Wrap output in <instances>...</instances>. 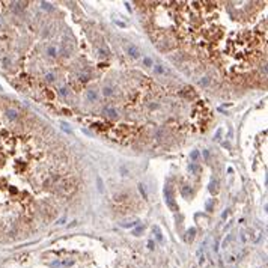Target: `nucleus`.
<instances>
[{
  "label": "nucleus",
  "mask_w": 268,
  "mask_h": 268,
  "mask_svg": "<svg viewBox=\"0 0 268 268\" xmlns=\"http://www.w3.org/2000/svg\"><path fill=\"white\" fill-rule=\"evenodd\" d=\"M79 187V181L75 179L74 176L71 178H66V179H63L59 185H57V193L59 194H63V196H71L75 190Z\"/></svg>",
  "instance_id": "nucleus-1"
},
{
  "label": "nucleus",
  "mask_w": 268,
  "mask_h": 268,
  "mask_svg": "<svg viewBox=\"0 0 268 268\" xmlns=\"http://www.w3.org/2000/svg\"><path fill=\"white\" fill-rule=\"evenodd\" d=\"M164 196H166V203H167V207L172 211H178V205H176L175 200H173V191H172V187L170 185H166V188H164Z\"/></svg>",
  "instance_id": "nucleus-2"
},
{
  "label": "nucleus",
  "mask_w": 268,
  "mask_h": 268,
  "mask_svg": "<svg viewBox=\"0 0 268 268\" xmlns=\"http://www.w3.org/2000/svg\"><path fill=\"white\" fill-rule=\"evenodd\" d=\"M125 48H126V53H128V56H131L133 59L140 57V48H139L137 45H134V44H128Z\"/></svg>",
  "instance_id": "nucleus-3"
},
{
  "label": "nucleus",
  "mask_w": 268,
  "mask_h": 268,
  "mask_svg": "<svg viewBox=\"0 0 268 268\" xmlns=\"http://www.w3.org/2000/svg\"><path fill=\"white\" fill-rule=\"evenodd\" d=\"M103 113L106 114L107 118H110V119H116V118H118V110L113 109V107H106V109L103 110Z\"/></svg>",
  "instance_id": "nucleus-4"
},
{
  "label": "nucleus",
  "mask_w": 268,
  "mask_h": 268,
  "mask_svg": "<svg viewBox=\"0 0 268 268\" xmlns=\"http://www.w3.org/2000/svg\"><path fill=\"white\" fill-rule=\"evenodd\" d=\"M86 98H87V101H96L98 99V94H96L95 89H87Z\"/></svg>",
  "instance_id": "nucleus-5"
},
{
  "label": "nucleus",
  "mask_w": 268,
  "mask_h": 268,
  "mask_svg": "<svg viewBox=\"0 0 268 268\" xmlns=\"http://www.w3.org/2000/svg\"><path fill=\"white\" fill-rule=\"evenodd\" d=\"M181 194H182L184 197H190L191 194H193V190H191V187H190V185H187V184H185V185H182V187H181Z\"/></svg>",
  "instance_id": "nucleus-6"
},
{
  "label": "nucleus",
  "mask_w": 268,
  "mask_h": 268,
  "mask_svg": "<svg viewBox=\"0 0 268 268\" xmlns=\"http://www.w3.org/2000/svg\"><path fill=\"white\" fill-rule=\"evenodd\" d=\"M209 193L211 194H217L219 193V181L217 179H212L211 184H209Z\"/></svg>",
  "instance_id": "nucleus-7"
},
{
  "label": "nucleus",
  "mask_w": 268,
  "mask_h": 268,
  "mask_svg": "<svg viewBox=\"0 0 268 268\" xmlns=\"http://www.w3.org/2000/svg\"><path fill=\"white\" fill-rule=\"evenodd\" d=\"M188 170H190L191 173H194V175H199V173H200V170H202V167H200L199 164H196V163H190Z\"/></svg>",
  "instance_id": "nucleus-8"
},
{
  "label": "nucleus",
  "mask_w": 268,
  "mask_h": 268,
  "mask_svg": "<svg viewBox=\"0 0 268 268\" xmlns=\"http://www.w3.org/2000/svg\"><path fill=\"white\" fill-rule=\"evenodd\" d=\"M45 53H47V56H48V57H53V59H54V57H57V54H59V53H57V48H56V47H53V45H51V47H48Z\"/></svg>",
  "instance_id": "nucleus-9"
},
{
  "label": "nucleus",
  "mask_w": 268,
  "mask_h": 268,
  "mask_svg": "<svg viewBox=\"0 0 268 268\" xmlns=\"http://www.w3.org/2000/svg\"><path fill=\"white\" fill-rule=\"evenodd\" d=\"M69 265H72V261H62V262H54V264H51L53 268H63V267H69Z\"/></svg>",
  "instance_id": "nucleus-10"
},
{
  "label": "nucleus",
  "mask_w": 268,
  "mask_h": 268,
  "mask_svg": "<svg viewBox=\"0 0 268 268\" xmlns=\"http://www.w3.org/2000/svg\"><path fill=\"white\" fill-rule=\"evenodd\" d=\"M154 72L155 74H158V75H166V68L163 66V65H154Z\"/></svg>",
  "instance_id": "nucleus-11"
},
{
  "label": "nucleus",
  "mask_w": 268,
  "mask_h": 268,
  "mask_svg": "<svg viewBox=\"0 0 268 268\" xmlns=\"http://www.w3.org/2000/svg\"><path fill=\"white\" fill-rule=\"evenodd\" d=\"M199 157H200V152H199L197 149H194V151L190 152V160H191V161H197Z\"/></svg>",
  "instance_id": "nucleus-12"
},
{
  "label": "nucleus",
  "mask_w": 268,
  "mask_h": 268,
  "mask_svg": "<svg viewBox=\"0 0 268 268\" xmlns=\"http://www.w3.org/2000/svg\"><path fill=\"white\" fill-rule=\"evenodd\" d=\"M96 185H98L99 193H104V185H103V179H101V176H96Z\"/></svg>",
  "instance_id": "nucleus-13"
},
{
  "label": "nucleus",
  "mask_w": 268,
  "mask_h": 268,
  "mask_svg": "<svg viewBox=\"0 0 268 268\" xmlns=\"http://www.w3.org/2000/svg\"><path fill=\"white\" fill-rule=\"evenodd\" d=\"M188 235H187V241H193V238H194V234H196V229L194 227H191L190 231L187 232Z\"/></svg>",
  "instance_id": "nucleus-14"
},
{
  "label": "nucleus",
  "mask_w": 268,
  "mask_h": 268,
  "mask_svg": "<svg viewBox=\"0 0 268 268\" xmlns=\"http://www.w3.org/2000/svg\"><path fill=\"white\" fill-rule=\"evenodd\" d=\"M154 232H155L157 239H158V241H163V235H161V231H160V227H158V226H154Z\"/></svg>",
  "instance_id": "nucleus-15"
},
{
  "label": "nucleus",
  "mask_w": 268,
  "mask_h": 268,
  "mask_svg": "<svg viewBox=\"0 0 268 268\" xmlns=\"http://www.w3.org/2000/svg\"><path fill=\"white\" fill-rule=\"evenodd\" d=\"M139 191H140V193H142L143 199H148V194H146V188H145V185H143V184H139Z\"/></svg>",
  "instance_id": "nucleus-16"
},
{
  "label": "nucleus",
  "mask_w": 268,
  "mask_h": 268,
  "mask_svg": "<svg viewBox=\"0 0 268 268\" xmlns=\"http://www.w3.org/2000/svg\"><path fill=\"white\" fill-rule=\"evenodd\" d=\"M54 80H56V75H54V74H51V72H50V74H45V81L53 83Z\"/></svg>",
  "instance_id": "nucleus-17"
},
{
  "label": "nucleus",
  "mask_w": 268,
  "mask_h": 268,
  "mask_svg": "<svg viewBox=\"0 0 268 268\" xmlns=\"http://www.w3.org/2000/svg\"><path fill=\"white\" fill-rule=\"evenodd\" d=\"M232 239H234V235H232V234H231V235H227V238H224V241H223V247L226 249V247L229 246V242H231Z\"/></svg>",
  "instance_id": "nucleus-18"
},
{
  "label": "nucleus",
  "mask_w": 268,
  "mask_h": 268,
  "mask_svg": "<svg viewBox=\"0 0 268 268\" xmlns=\"http://www.w3.org/2000/svg\"><path fill=\"white\" fill-rule=\"evenodd\" d=\"M103 94H104V96L113 95V87H104V89H103Z\"/></svg>",
  "instance_id": "nucleus-19"
},
{
  "label": "nucleus",
  "mask_w": 268,
  "mask_h": 268,
  "mask_svg": "<svg viewBox=\"0 0 268 268\" xmlns=\"http://www.w3.org/2000/svg\"><path fill=\"white\" fill-rule=\"evenodd\" d=\"M89 79H91V75H89L87 72H83V74H80V77H79V80H80V81H87Z\"/></svg>",
  "instance_id": "nucleus-20"
},
{
  "label": "nucleus",
  "mask_w": 268,
  "mask_h": 268,
  "mask_svg": "<svg viewBox=\"0 0 268 268\" xmlns=\"http://www.w3.org/2000/svg\"><path fill=\"white\" fill-rule=\"evenodd\" d=\"M59 94H60L62 96H68V95H69V91H68L66 87H60V89H59Z\"/></svg>",
  "instance_id": "nucleus-21"
},
{
  "label": "nucleus",
  "mask_w": 268,
  "mask_h": 268,
  "mask_svg": "<svg viewBox=\"0 0 268 268\" xmlns=\"http://www.w3.org/2000/svg\"><path fill=\"white\" fill-rule=\"evenodd\" d=\"M202 154H203V157H205V160H207V161H211V154H209V151L203 149V151H202Z\"/></svg>",
  "instance_id": "nucleus-22"
},
{
  "label": "nucleus",
  "mask_w": 268,
  "mask_h": 268,
  "mask_svg": "<svg viewBox=\"0 0 268 268\" xmlns=\"http://www.w3.org/2000/svg\"><path fill=\"white\" fill-rule=\"evenodd\" d=\"M143 63H145L146 66H152V65H154V62H152V59H149V57H145V59H143Z\"/></svg>",
  "instance_id": "nucleus-23"
},
{
  "label": "nucleus",
  "mask_w": 268,
  "mask_h": 268,
  "mask_svg": "<svg viewBox=\"0 0 268 268\" xmlns=\"http://www.w3.org/2000/svg\"><path fill=\"white\" fill-rule=\"evenodd\" d=\"M140 232H143V226H139L137 229H134V231H133L134 235H140Z\"/></svg>",
  "instance_id": "nucleus-24"
},
{
  "label": "nucleus",
  "mask_w": 268,
  "mask_h": 268,
  "mask_svg": "<svg viewBox=\"0 0 268 268\" xmlns=\"http://www.w3.org/2000/svg\"><path fill=\"white\" fill-rule=\"evenodd\" d=\"M220 136H222V128H220V130H217V134H215V137H214L215 142H219V140H220Z\"/></svg>",
  "instance_id": "nucleus-25"
},
{
  "label": "nucleus",
  "mask_w": 268,
  "mask_h": 268,
  "mask_svg": "<svg viewBox=\"0 0 268 268\" xmlns=\"http://www.w3.org/2000/svg\"><path fill=\"white\" fill-rule=\"evenodd\" d=\"M41 8H42V9H47V11H48V9H51L50 3H45V2H42V3H41Z\"/></svg>",
  "instance_id": "nucleus-26"
},
{
  "label": "nucleus",
  "mask_w": 268,
  "mask_h": 268,
  "mask_svg": "<svg viewBox=\"0 0 268 268\" xmlns=\"http://www.w3.org/2000/svg\"><path fill=\"white\" fill-rule=\"evenodd\" d=\"M207 208H208V211H212V202H211V200L207 203Z\"/></svg>",
  "instance_id": "nucleus-27"
},
{
  "label": "nucleus",
  "mask_w": 268,
  "mask_h": 268,
  "mask_svg": "<svg viewBox=\"0 0 268 268\" xmlns=\"http://www.w3.org/2000/svg\"><path fill=\"white\" fill-rule=\"evenodd\" d=\"M200 84H203V86H205V84H208V79H203V80H200Z\"/></svg>",
  "instance_id": "nucleus-28"
},
{
  "label": "nucleus",
  "mask_w": 268,
  "mask_h": 268,
  "mask_svg": "<svg viewBox=\"0 0 268 268\" xmlns=\"http://www.w3.org/2000/svg\"><path fill=\"white\" fill-rule=\"evenodd\" d=\"M148 246H149V249H154V242L149 241V242H148Z\"/></svg>",
  "instance_id": "nucleus-29"
},
{
  "label": "nucleus",
  "mask_w": 268,
  "mask_h": 268,
  "mask_svg": "<svg viewBox=\"0 0 268 268\" xmlns=\"http://www.w3.org/2000/svg\"><path fill=\"white\" fill-rule=\"evenodd\" d=\"M57 223H59V224H62V223H65V217H62V219H60V220H59Z\"/></svg>",
  "instance_id": "nucleus-30"
}]
</instances>
